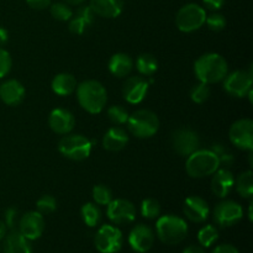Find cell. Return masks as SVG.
Returning a JSON list of instances; mask_svg holds the SVG:
<instances>
[{
    "instance_id": "obj_1",
    "label": "cell",
    "mask_w": 253,
    "mask_h": 253,
    "mask_svg": "<svg viewBox=\"0 0 253 253\" xmlns=\"http://www.w3.org/2000/svg\"><path fill=\"white\" fill-rule=\"evenodd\" d=\"M194 73L198 81L210 85L224 81L229 73V66L221 54L210 52L203 54L195 61Z\"/></svg>"
},
{
    "instance_id": "obj_2",
    "label": "cell",
    "mask_w": 253,
    "mask_h": 253,
    "mask_svg": "<svg viewBox=\"0 0 253 253\" xmlns=\"http://www.w3.org/2000/svg\"><path fill=\"white\" fill-rule=\"evenodd\" d=\"M77 100L89 114H99L104 110L108 101V91L98 81L88 79L77 85Z\"/></svg>"
},
{
    "instance_id": "obj_3",
    "label": "cell",
    "mask_w": 253,
    "mask_h": 253,
    "mask_svg": "<svg viewBox=\"0 0 253 253\" xmlns=\"http://www.w3.org/2000/svg\"><path fill=\"white\" fill-rule=\"evenodd\" d=\"M188 224L183 217L177 215H163L158 216L156 222V234L161 242L166 245H178L188 236Z\"/></svg>"
},
{
    "instance_id": "obj_4",
    "label": "cell",
    "mask_w": 253,
    "mask_h": 253,
    "mask_svg": "<svg viewBox=\"0 0 253 253\" xmlns=\"http://www.w3.org/2000/svg\"><path fill=\"white\" fill-rule=\"evenodd\" d=\"M220 168L219 158L211 150H197L187 157L185 172L192 178H205L212 175Z\"/></svg>"
},
{
    "instance_id": "obj_5",
    "label": "cell",
    "mask_w": 253,
    "mask_h": 253,
    "mask_svg": "<svg viewBox=\"0 0 253 253\" xmlns=\"http://www.w3.org/2000/svg\"><path fill=\"white\" fill-rule=\"evenodd\" d=\"M127 128L137 138H150L157 133L160 128V119L153 111L140 109L128 115Z\"/></svg>"
},
{
    "instance_id": "obj_6",
    "label": "cell",
    "mask_w": 253,
    "mask_h": 253,
    "mask_svg": "<svg viewBox=\"0 0 253 253\" xmlns=\"http://www.w3.org/2000/svg\"><path fill=\"white\" fill-rule=\"evenodd\" d=\"M91 147V141L81 133H67L58 142L59 153L63 157L77 162L86 160L90 156Z\"/></svg>"
},
{
    "instance_id": "obj_7",
    "label": "cell",
    "mask_w": 253,
    "mask_h": 253,
    "mask_svg": "<svg viewBox=\"0 0 253 253\" xmlns=\"http://www.w3.org/2000/svg\"><path fill=\"white\" fill-rule=\"evenodd\" d=\"M207 11L200 5L189 2L178 10L175 15V26L178 30L185 34L199 30L207 20Z\"/></svg>"
},
{
    "instance_id": "obj_8",
    "label": "cell",
    "mask_w": 253,
    "mask_h": 253,
    "mask_svg": "<svg viewBox=\"0 0 253 253\" xmlns=\"http://www.w3.org/2000/svg\"><path fill=\"white\" fill-rule=\"evenodd\" d=\"M253 72L250 69H239L232 73H227L222 81V88L229 95L234 98H245L252 89Z\"/></svg>"
},
{
    "instance_id": "obj_9",
    "label": "cell",
    "mask_w": 253,
    "mask_h": 253,
    "mask_svg": "<svg viewBox=\"0 0 253 253\" xmlns=\"http://www.w3.org/2000/svg\"><path fill=\"white\" fill-rule=\"evenodd\" d=\"M123 232L114 225H103L94 237L95 249L100 253H118L123 247Z\"/></svg>"
},
{
    "instance_id": "obj_10",
    "label": "cell",
    "mask_w": 253,
    "mask_h": 253,
    "mask_svg": "<svg viewBox=\"0 0 253 253\" xmlns=\"http://www.w3.org/2000/svg\"><path fill=\"white\" fill-rule=\"evenodd\" d=\"M172 147L182 157H188L200 148L199 133L190 127H180L173 132Z\"/></svg>"
},
{
    "instance_id": "obj_11",
    "label": "cell",
    "mask_w": 253,
    "mask_h": 253,
    "mask_svg": "<svg viewBox=\"0 0 253 253\" xmlns=\"http://www.w3.org/2000/svg\"><path fill=\"white\" fill-rule=\"evenodd\" d=\"M229 138L234 146L244 151L253 150V121L240 119L235 121L229 130Z\"/></svg>"
},
{
    "instance_id": "obj_12",
    "label": "cell",
    "mask_w": 253,
    "mask_h": 253,
    "mask_svg": "<svg viewBox=\"0 0 253 253\" xmlns=\"http://www.w3.org/2000/svg\"><path fill=\"white\" fill-rule=\"evenodd\" d=\"M244 216V209L234 200H222L214 209V221L220 227L236 225Z\"/></svg>"
},
{
    "instance_id": "obj_13",
    "label": "cell",
    "mask_w": 253,
    "mask_h": 253,
    "mask_svg": "<svg viewBox=\"0 0 253 253\" xmlns=\"http://www.w3.org/2000/svg\"><path fill=\"white\" fill-rule=\"evenodd\" d=\"M106 209V216L113 224H131L136 219V208L127 199H113Z\"/></svg>"
},
{
    "instance_id": "obj_14",
    "label": "cell",
    "mask_w": 253,
    "mask_h": 253,
    "mask_svg": "<svg viewBox=\"0 0 253 253\" xmlns=\"http://www.w3.org/2000/svg\"><path fill=\"white\" fill-rule=\"evenodd\" d=\"M150 89V82L141 76L128 77L123 84V96L128 104L137 105L145 100Z\"/></svg>"
},
{
    "instance_id": "obj_15",
    "label": "cell",
    "mask_w": 253,
    "mask_h": 253,
    "mask_svg": "<svg viewBox=\"0 0 253 253\" xmlns=\"http://www.w3.org/2000/svg\"><path fill=\"white\" fill-rule=\"evenodd\" d=\"M44 219L43 215L39 211H29L21 216L19 220V230L17 231L26 237L30 241L40 239L44 231Z\"/></svg>"
},
{
    "instance_id": "obj_16",
    "label": "cell",
    "mask_w": 253,
    "mask_h": 253,
    "mask_svg": "<svg viewBox=\"0 0 253 253\" xmlns=\"http://www.w3.org/2000/svg\"><path fill=\"white\" fill-rule=\"evenodd\" d=\"M155 244V232L150 226L138 224L128 234V245L137 253H146Z\"/></svg>"
},
{
    "instance_id": "obj_17",
    "label": "cell",
    "mask_w": 253,
    "mask_h": 253,
    "mask_svg": "<svg viewBox=\"0 0 253 253\" xmlns=\"http://www.w3.org/2000/svg\"><path fill=\"white\" fill-rule=\"evenodd\" d=\"M183 212L184 216L189 221L195 224H202L209 217L210 208L207 200L203 199L199 195H190L184 200L183 204Z\"/></svg>"
},
{
    "instance_id": "obj_18",
    "label": "cell",
    "mask_w": 253,
    "mask_h": 253,
    "mask_svg": "<svg viewBox=\"0 0 253 253\" xmlns=\"http://www.w3.org/2000/svg\"><path fill=\"white\" fill-rule=\"evenodd\" d=\"M48 125L57 135H67V133H71L76 126V119L73 114L67 109L57 108L53 109L49 114Z\"/></svg>"
},
{
    "instance_id": "obj_19",
    "label": "cell",
    "mask_w": 253,
    "mask_h": 253,
    "mask_svg": "<svg viewBox=\"0 0 253 253\" xmlns=\"http://www.w3.org/2000/svg\"><path fill=\"white\" fill-rule=\"evenodd\" d=\"M235 185V177L232 172L227 168H219L212 174L211 179V192L217 198H226L230 194Z\"/></svg>"
},
{
    "instance_id": "obj_20",
    "label": "cell",
    "mask_w": 253,
    "mask_h": 253,
    "mask_svg": "<svg viewBox=\"0 0 253 253\" xmlns=\"http://www.w3.org/2000/svg\"><path fill=\"white\" fill-rule=\"evenodd\" d=\"M0 99L9 106H17L24 101L25 88L16 79H9L0 85Z\"/></svg>"
},
{
    "instance_id": "obj_21",
    "label": "cell",
    "mask_w": 253,
    "mask_h": 253,
    "mask_svg": "<svg viewBox=\"0 0 253 253\" xmlns=\"http://www.w3.org/2000/svg\"><path fill=\"white\" fill-rule=\"evenodd\" d=\"M94 19H95V14L90 9V6L83 5L77 10L76 15L73 14L72 19L69 20V31L73 35H83L93 25Z\"/></svg>"
},
{
    "instance_id": "obj_22",
    "label": "cell",
    "mask_w": 253,
    "mask_h": 253,
    "mask_svg": "<svg viewBox=\"0 0 253 253\" xmlns=\"http://www.w3.org/2000/svg\"><path fill=\"white\" fill-rule=\"evenodd\" d=\"M128 143V133L120 126H113L103 137V147L110 152L124 150Z\"/></svg>"
},
{
    "instance_id": "obj_23",
    "label": "cell",
    "mask_w": 253,
    "mask_h": 253,
    "mask_svg": "<svg viewBox=\"0 0 253 253\" xmlns=\"http://www.w3.org/2000/svg\"><path fill=\"white\" fill-rule=\"evenodd\" d=\"M89 6L98 16L115 19L123 12L124 0H90Z\"/></svg>"
},
{
    "instance_id": "obj_24",
    "label": "cell",
    "mask_w": 253,
    "mask_h": 253,
    "mask_svg": "<svg viewBox=\"0 0 253 253\" xmlns=\"http://www.w3.org/2000/svg\"><path fill=\"white\" fill-rule=\"evenodd\" d=\"M133 69V61L128 54L119 52L109 59V71L116 78H125L130 76Z\"/></svg>"
},
{
    "instance_id": "obj_25",
    "label": "cell",
    "mask_w": 253,
    "mask_h": 253,
    "mask_svg": "<svg viewBox=\"0 0 253 253\" xmlns=\"http://www.w3.org/2000/svg\"><path fill=\"white\" fill-rule=\"evenodd\" d=\"M77 85V79L73 74L71 73H59L54 76L52 79L51 88L54 94L59 96H68L76 91Z\"/></svg>"
},
{
    "instance_id": "obj_26",
    "label": "cell",
    "mask_w": 253,
    "mask_h": 253,
    "mask_svg": "<svg viewBox=\"0 0 253 253\" xmlns=\"http://www.w3.org/2000/svg\"><path fill=\"white\" fill-rule=\"evenodd\" d=\"M4 253H32L30 240L22 236L17 230H11L5 240Z\"/></svg>"
},
{
    "instance_id": "obj_27",
    "label": "cell",
    "mask_w": 253,
    "mask_h": 253,
    "mask_svg": "<svg viewBox=\"0 0 253 253\" xmlns=\"http://www.w3.org/2000/svg\"><path fill=\"white\" fill-rule=\"evenodd\" d=\"M136 69L143 77H151L157 72L158 62L153 54L142 53L137 57L135 62Z\"/></svg>"
},
{
    "instance_id": "obj_28",
    "label": "cell",
    "mask_w": 253,
    "mask_h": 253,
    "mask_svg": "<svg viewBox=\"0 0 253 253\" xmlns=\"http://www.w3.org/2000/svg\"><path fill=\"white\" fill-rule=\"evenodd\" d=\"M236 192L245 199H251L253 197V173L251 169L245 170L235 179Z\"/></svg>"
},
{
    "instance_id": "obj_29",
    "label": "cell",
    "mask_w": 253,
    "mask_h": 253,
    "mask_svg": "<svg viewBox=\"0 0 253 253\" xmlns=\"http://www.w3.org/2000/svg\"><path fill=\"white\" fill-rule=\"evenodd\" d=\"M81 215L84 224L88 227L98 226L101 221V216H103L100 208L95 203H86V204H84L81 209Z\"/></svg>"
},
{
    "instance_id": "obj_30",
    "label": "cell",
    "mask_w": 253,
    "mask_h": 253,
    "mask_svg": "<svg viewBox=\"0 0 253 253\" xmlns=\"http://www.w3.org/2000/svg\"><path fill=\"white\" fill-rule=\"evenodd\" d=\"M219 240V231L214 225H207L198 232V241L203 249L211 247Z\"/></svg>"
},
{
    "instance_id": "obj_31",
    "label": "cell",
    "mask_w": 253,
    "mask_h": 253,
    "mask_svg": "<svg viewBox=\"0 0 253 253\" xmlns=\"http://www.w3.org/2000/svg\"><path fill=\"white\" fill-rule=\"evenodd\" d=\"M141 215L148 220L157 219L161 215V204L158 203V200L153 199V198H147V199L142 200V203H141Z\"/></svg>"
},
{
    "instance_id": "obj_32",
    "label": "cell",
    "mask_w": 253,
    "mask_h": 253,
    "mask_svg": "<svg viewBox=\"0 0 253 253\" xmlns=\"http://www.w3.org/2000/svg\"><path fill=\"white\" fill-rule=\"evenodd\" d=\"M210 94H211V89H210L209 84L199 82L198 84L193 85V88L190 89L189 95L193 103L203 104L210 98Z\"/></svg>"
},
{
    "instance_id": "obj_33",
    "label": "cell",
    "mask_w": 253,
    "mask_h": 253,
    "mask_svg": "<svg viewBox=\"0 0 253 253\" xmlns=\"http://www.w3.org/2000/svg\"><path fill=\"white\" fill-rule=\"evenodd\" d=\"M91 195H93V200L96 205H108L109 203L113 200V192L109 187L104 184H98L93 188L91 190Z\"/></svg>"
},
{
    "instance_id": "obj_34",
    "label": "cell",
    "mask_w": 253,
    "mask_h": 253,
    "mask_svg": "<svg viewBox=\"0 0 253 253\" xmlns=\"http://www.w3.org/2000/svg\"><path fill=\"white\" fill-rule=\"evenodd\" d=\"M49 6H51L49 12H51L52 17L58 21H69L73 16V10L66 2H54Z\"/></svg>"
},
{
    "instance_id": "obj_35",
    "label": "cell",
    "mask_w": 253,
    "mask_h": 253,
    "mask_svg": "<svg viewBox=\"0 0 253 253\" xmlns=\"http://www.w3.org/2000/svg\"><path fill=\"white\" fill-rule=\"evenodd\" d=\"M36 211L41 215H49L57 209V200L52 195H42L36 202Z\"/></svg>"
},
{
    "instance_id": "obj_36",
    "label": "cell",
    "mask_w": 253,
    "mask_h": 253,
    "mask_svg": "<svg viewBox=\"0 0 253 253\" xmlns=\"http://www.w3.org/2000/svg\"><path fill=\"white\" fill-rule=\"evenodd\" d=\"M108 118L114 125L121 126L126 124L128 119V113L124 106L113 105L108 109Z\"/></svg>"
},
{
    "instance_id": "obj_37",
    "label": "cell",
    "mask_w": 253,
    "mask_h": 253,
    "mask_svg": "<svg viewBox=\"0 0 253 253\" xmlns=\"http://www.w3.org/2000/svg\"><path fill=\"white\" fill-rule=\"evenodd\" d=\"M210 150H211L212 152L216 155V157L219 158L220 166L224 165L225 167H229L230 165L234 163L235 161L234 155L230 152V150L225 145H221V143H215V145H212V147L210 148Z\"/></svg>"
},
{
    "instance_id": "obj_38",
    "label": "cell",
    "mask_w": 253,
    "mask_h": 253,
    "mask_svg": "<svg viewBox=\"0 0 253 253\" xmlns=\"http://www.w3.org/2000/svg\"><path fill=\"white\" fill-rule=\"evenodd\" d=\"M205 24L208 25L209 30H211V31L220 32L226 27V19H225V16L222 14L214 11L209 16H207Z\"/></svg>"
},
{
    "instance_id": "obj_39",
    "label": "cell",
    "mask_w": 253,
    "mask_h": 253,
    "mask_svg": "<svg viewBox=\"0 0 253 253\" xmlns=\"http://www.w3.org/2000/svg\"><path fill=\"white\" fill-rule=\"evenodd\" d=\"M12 67V59L9 52L0 47V79L6 77L10 73Z\"/></svg>"
},
{
    "instance_id": "obj_40",
    "label": "cell",
    "mask_w": 253,
    "mask_h": 253,
    "mask_svg": "<svg viewBox=\"0 0 253 253\" xmlns=\"http://www.w3.org/2000/svg\"><path fill=\"white\" fill-rule=\"evenodd\" d=\"M17 215H19V211H17L16 208L10 207L5 210L4 214V222L6 225V229L14 230L15 226H16L17 222Z\"/></svg>"
},
{
    "instance_id": "obj_41",
    "label": "cell",
    "mask_w": 253,
    "mask_h": 253,
    "mask_svg": "<svg viewBox=\"0 0 253 253\" xmlns=\"http://www.w3.org/2000/svg\"><path fill=\"white\" fill-rule=\"evenodd\" d=\"M26 2L34 10H44L51 5V0H26Z\"/></svg>"
},
{
    "instance_id": "obj_42",
    "label": "cell",
    "mask_w": 253,
    "mask_h": 253,
    "mask_svg": "<svg viewBox=\"0 0 253 253\" xmlns=\"http://www.w3.org/2000/svg\"><path fill=\"white\" fill-rule=\"evenodd\" d=\"M203 2L207 9L211 10V11H217L224 6L225 0H203Z\"/></svg>"
},
{
    "instance_id": "obj_43",
    "label": "cell",
    "mask_w": 253,
    "mask_h": 253,
    "mask_svg": "<svg viewBox=\"0 0 253 253\" xmlns=\"http://www.w3.org/2000/svg\"><path fill=\"white\" fill-rule=\"evenodd\" d=\"M211 253H240L239 250L236 249L235 246L230 244H224V245H219V246L215 247L212 250Z\"/></svg>"
},
{
    "instance_id": "obj_44",
    "label": "cell",
    "mask_w": 253,
    "mask_h": 253,
    "mask_svg": "<svg viewBox=\"0 0 253 253\" xmlns=\"http://www.w3.org/2000/svg\"><path fill=\"white\" fill-rule=\"evenodd\" d=\"M182 253H205V251L202 246H198V245H190V246L185 247L184 251Z\"/></svg>"
},
{
    "instance_id": "obj_45",
    "label": "cell",
    "mask_w": 253,
    "mask_h": 253,
    "mask_svg": "<svg viewBox=\"0 0 253 253\" xmlns=\"http://www.w3.org/2000/svg\"><path fill=\"white\" fill-rule=\"evenodd\" d=\"M7 41H9V32L4 27H0V47H4Z\"/></svg>"
},
{
    "instance_id": "obj_46",
    "label": "cell",
    "mask_w": 253,
    "mask_h": 253,
    "mask_svg": "<svg viewBox=\"0 0 253 253\" xmlns=\"http://www.w3.org/2000/svg\"><path fill=\"white\" fill-rule=\"evenodd\" d=\"M66 4H68L69 6H78V5H82L83 4L85 0H63Z\"/></svg>"
},
{
    "instance_id": "obj_47",
    "label": "cell",
    "mask_w": 253,
    "mask_h": 253,
    "mask_svg": "<svg viewBox=\"0 0 253 253\" xmlns=\"http://www.w3.org/2000/svg\"><path fill=\"white\" fill-rule=\"evenodd\" d=\"M6 235V225H5L4 221L0 220V240H2Z\"/></svg>"
},
{
    "instance_id": "obj_48",
    "label": "cell",
    "mask_w": 253,
    "mask_h": 253,
    "mask_svg": "<svg viewBox=\"0 0 253 253\" xmlns=\"http://www.w3.org/2000/svg\"><path fill=\"white\" fill-rule=\"evenodd\" d=\"M252 208H253V205H252V203L251 204H250V207H249V220L250 221H252Z\"/></svg>"
}]
</instances>
